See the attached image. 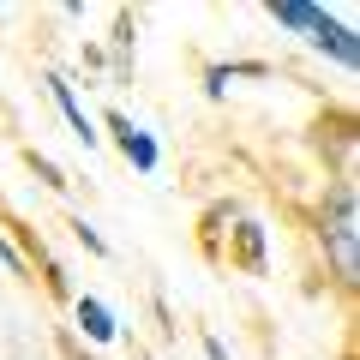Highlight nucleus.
I'll return each instance as SVG.
<instances>
[{
  "label": "nucleus",
  "instance_id": "nucleus-4",
  "mask_svg": "<svg viewBox=\"0 0 360 360\" xmlns=\"http://www.w3.org/2000/svg\"><path fill=\"white\" fill-rule=\"evenodd\" d=\"M49 90H54V103H60V115L72 120V139H78V144H96V127H90L84 103L72 96V84H66V78H49Z\"/></svg>",
  "mask_w": 360,
  "mask_h": 360
},
{
  "label": "nucleus",
  "instance_id": "nucleus-9",
  "mask_svg": "<svg viewBox=\"0 0 360 360\" xmlns=\"http://www.w3.org/2000/svg\"><path fill=\"white\" fill-rule=\"evenodd\" d=\"M72 234H78V240L90 246V252H108V240H103V234H96V229H90V222H72Z\"/></svg>",
  "mask_w": 360,
  "mask_h": 360
},
{
  "label": "nucleus",
  "instance_id": "nucleus-11",
  "mask_svg": "<svg viewBox=\"0 0 360 360\" xmlns=\"http://www.w3.org/2000/svg\"><path fill=\"white\" fill-rule=\"evenodd\" d=\"M205 354H210V360H229V348H222L217 336H210V342H205Z\"/></svg>",
  "mask_w": 360,
  "mask_h": 360
},
{
  "label": "nucleus",
  "instance_id": "nucleus-7",
  "mask_svg": "<svg viewBox=\"0 0 360 360\" xmlns=\"http://www.w3.org/2000/svg\"><path fill=\"white\" fill-rule=\"evenodd\" d=\"M324 6H307V0H276V6H270V18H276V25H288V30H312V18H319Z\"/></svg>",
  "mask_w": 360,
  "mask_h": 360
},
{
  "label": "nucleus",
  "instance_id": "nucleus-8",
  "mask_svg": "<svg viewBox=\"0 0 360 360\" xmlns=\"http://www.w3.org/2000/svg\"><path fill=\"white\" fill-rule=\"evenodd\" d=\"M30 168H37V180H42V186H66V180H60V168H54L49 156H30Z\"/></svg>",
  "mask_w": 360,
  "mask_h": 360
},
{
  "label": "nucleus",
  "instance_id": "nucleus-5",
  "mask_svg": "<svg viewBox=\"0 0 360 360\" xmlns=\"http://www.w3.org/2000/svg\"><path fill=\"white\" fill-rule=\"evenodd\" d=\"M78 330H84L90 342H115V312H108L96 295H84L78 300Z\"/></svg>",
  "mask_w": 360,
  "mask_h": 360
},
{
  "label": "nucleus",
  "instance_id": "nucleus-10",
  "mask_svg": "<svg viewBox=\"0 0 360 360\" xmlns=\"http://www.w3.org/2000/svg\"><path fill=\"white\" fill-rule=\"evenodd\" d=\"M0 264H6V270H25V258H18V252H13V246L0 240Z\"/></svg>",
  "mask_w": 360,
  "mask_h": 360
},
{
  "label": "nucleus",
  "instance_id": "nucleus-2",
  "mask_svg": "<svg viewBox=\"0 0 360 360\" xmlns=\"http://www.w3.org/2000/svg\"><path fill=\"white\" fill-rule=\"evenodd\" d=\"M108 127L120 132V150H127V162L139 168V174H150V168L162 162V150H156V139H150V132H139V127H132L127 115H108Z\"/></svg>",
  "mask_w": 360,
  "mask_h": 360
},
{
  "label": "nucleus",
  "instance_id": "nucleus-3",
  "mask_svg": "<svg viewBox=\"0 0 360 360\" xmlns=\"http://www.w3.org/2000/svg\"><path fill=\"white\" fill-rule=\"evenodd\" d=\"M307 37L319 42V49H330L342 66H354V60H360V42H354V30H348V25H336L330 13H319V18H312V30H307Z\"/></svg>",
  "mask_w": 360,
  "mask_h": 360
},
{
  "label": "nucleus",
  "instance_id": "nucleus-1",
  "mask_svg": "<svg viewBox=\"0 0 360 360\" xmlns=\"http://www.w3.org/2000/svg\"><path fill=\"white\" fill-rule=\"evenodd\" d=\"M319 240H324V252H330L336 283L354 288V283H360V217H354V180H336V186H330V198H324V210H319Z\"/></svg>",
  "mask_w": 360,
  "mask_h": 360
},
{
  "label": "nucleus",
  "instance_id": "nucleus-6",
  "mask_svg": "<svg viewBox=\"0 0 360 360\" xmlns=\"http://www.w3.org/2000/svg\"><path fill=\"white\" fill-rule=\"evenodd\" d=\"M234 252H240L246 270H264V229H258V222H240V234H234Z\"/></svg>",
  "mask_w": 360,
  "mask_h": 360
}]
</instances>
